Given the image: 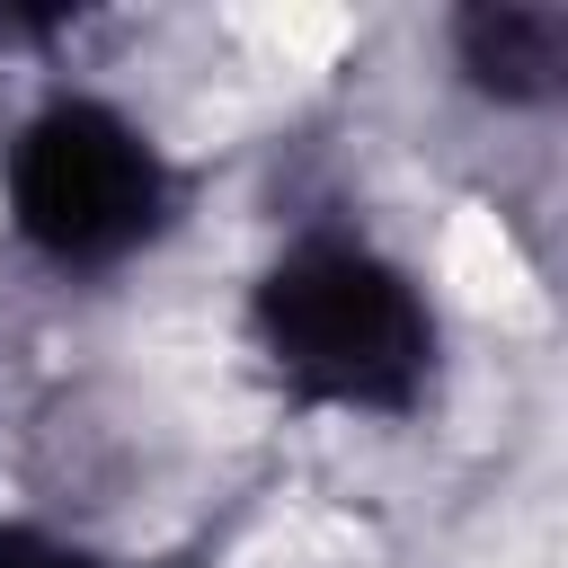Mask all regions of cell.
Instances as JSON below:
<instances>
[{
    "instance_id": "4",
    "label": "cell",
    "mask_w": 568,
    "mask_h": 568,
    "mask_svg": "<svg viewBox=\"0 0 568 568\" xmlns=\"http://www.w3.org/2000/svg\"><path fill=\"white\" fill-rule=\"evenodd\" d=\"M0 568H89L71 550H44V541H0Z\"/></svg>"
},
{
    "instance_id": "2",
    "label": "cell",
    "mask_w": 568,
    "mask_h": 568,
    "mask_svg": "<svg viewBox=\"0 0 568 568\" xmlns=\"http://www.w3.org/2000/svg\"><path fill=\"white\" fill-rule=\"evenodd\" d=\"M0 195H9L18 240L71 275L142 257L178 213V178L160 142L106 98H44L9 133Z\"/></svg>"
},
{
    "instance_id": "3",
    "label": "cell",
    "mask_w": 568,
    "mask_h": 568,
    "mask_svg": "<svg viewBox=\"0 0 568 568\" xmlns=\"http://www.w3.org/2000/svg\"><path fill=\"white\" fill-rule=\"evenodd\" d=\"M453 53H462V80L488 89L497 106H550L568 71V18L550 0H488L453 18Z\"/></svg>"
},
{
    "instance_id": "1",
    "label": "cell",
    "mask_w": 568,
    "mask_h": 568,
    "mask_svg": "<svg viewBox=\"0 0 568 568\" xmlns=\"http://www.w3.org/2000/svg\"><path fill=\"white\" fill-rule=\"evenodd\" d=\"M257 355L311 408L399 417L435 382V311L399 257L355 231H302L248 293Z\"/></svg>"
}]
</instances>
